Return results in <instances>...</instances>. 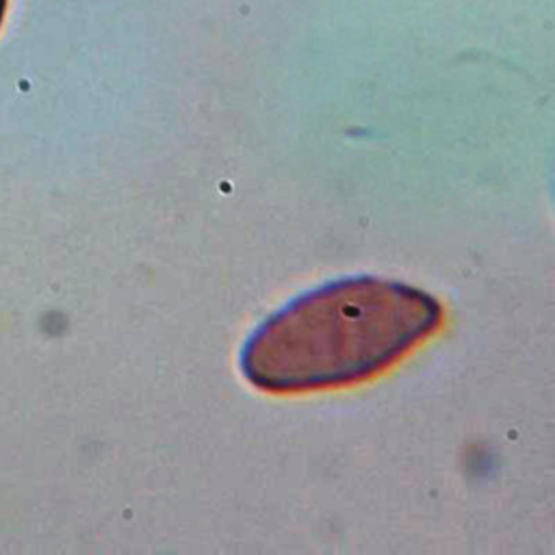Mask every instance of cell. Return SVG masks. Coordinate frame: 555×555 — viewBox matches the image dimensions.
I'll list each match as a JSON object with an SVG mask.
<instances>
[{
  "instance_id": "1",
  "label": "cell",
  "mask_w": 555,
  "mask_h": 555,
  "mask_svg": "<svg viewBox=\"0 0 555 555\" xmlns=\"http://www.w3.org/2000/svg\"><path fill=\"white\" fill-rule=\"evenodd\" d=\"M442 321L438 301L373 278L321 286L269 317L247 340L245 377L269 392H301L369 379L392 366Z\"/></svg>"
},
{
  "instance_id": "2",
  "label": "cell",
  "mask_w": 555,
  "mask_h": 555,
  "mask_svg": "<svg viewBox=\"0 0 555 555\" xmlns=\"http://www.w3.org/2000/svg\"><path fill=\"white\" fill-rule=\"evenodd\" d=\"M7 9H9V0H0V30H2V24L7 17Z\"/></svg>"
}]
</instances>
